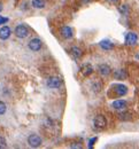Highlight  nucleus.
<instances>
[{
  "instance_id": "nucleus-1",
  "label": "nucleus",
  "mask_w": 139,
  "mask_h": 149,
  "mask_svg": "<svg viewBox=\"0 0 139 149\" xmlns=\"http://www.w3.org/2000/svg\"><path fill=\"white\" fill-rule=\"evenodd\" d=\"M14 35L19 38V39H24V38H27L30 35V29H29V26H28L27 24L20 23V24H17V25L15 26V29H14Z\"/></svg>"
},
{
  "instance_id": "nucleus-2",
  "label": "nucleus",
  "mask_w": 139,
  "mask_h": 149,
  "mask_svg": "<svg viewBox=\"0 0 139 149\" xmlns=\"http://www.w3.org/2000/svg\"><path fill=\"white\" fill-rule=\"evenodd\" d=\"M107 126V119L103 115H97L93 119V127L96 130L101 131Z\"/></svg>"
},
{
  "instance_id": "nucleus-3",
  "label": "nucleus",
  "mask_w": 139,
  "mask_h": 149,
  "mask_svg": "<svg viewBox=\"0 0 139 149\" xmlns=\"http://www.w3.org/2000/svg\"><path fill=\"white\" fill-rule=\"evenodd\" d=\"M41 47H43V41L40 40L39 38L35 37L28 41V48L31 52H35V53L36 52H39L40 49H41Z\"/></svg>"
},
{
  "instance_id": "nucleus-4",
  "label": "nucleus",
  "mask_w": 139,
  "mask_h": 149,
  "mask_svg": "<svg viewBox=\"0 0 139 149\" xmlns=\"http://www.w3.org/2000/svg\"><path fill=\"white\" fill-rule=\"evenodd\" d=\"M62 85V79L60 77H50L47 80H46V86L50 88V90H58L61 87Z\"/></svg>"
},
{
  "instance_id": "nucleus-5",
  "label": "nucleus",
  "mask_w": 139,
  "mask_h": 149,
  "mask_svg": "<svg viewBox=\"0 0 139 149\" xmlns=\"http://www.w3.org/2000/svg\"><path fill=\"white\" fill-rule=\"evenodd\" d=\"M27 141H28V145L30 146V147H32V148H38L40 145H41V138H40L38 134H30L29 136H28V139H27Z\"/></svg>"
},
{
  "instance_id": "nucleus-6",
  "label": "nucleus",
  "mask_w": 139,
  "mask_h": 149,
  "mask_svg": "<svg viewBox=\"0 0 139 149\" xmlns=\"http://www.w3.org/2000/svg\"><path fill=\"white\" fill-rule=\"evenodd\" d=\"M112 90L114 91V93L116 96H119V97H122V96H125L126 94H128V87L125 86V85H123V84H114L113 86H112Z\"/></svg>"
},
{
  "instance_id": "nucleus-7",
  "label": "nucleus",
  "mask_w": 139,
  "mask_h": 149,
  "mask_svg": "<svg viewBox=\"0 0 139 149\" xmlns=\"http://www.w3.org/2000/svg\"><path fill=\"white\" fill-rule=\"evenodd\" d=\"M60 36L63 38V39H71V38L74 37V30H73V28L71 26H69V25H64V26H62L61 29H60Z\"/></svg>"
},
{
  "instance_id": "nucleus-8",
  "label": "nucleus",
  "mask_w": 139,
  "mask_h": 149,
  "mask_svg": "<svg viewBox=\"0 0 139 149\" xmlns=\"http://www.w3.org/2000/svg\"><path fill=\"white\" fill-rule=\"evenodd\" d=\"M125 44L128 46H136L138 44V35L135 32H128L125 36Z\"/></svg>"
},
{
  "instance_id": "nucleus-9",
  "label": "nucleus",
  "mask_w": 139,
  "mask_h": 149,
  "mask_svg": "<svg viewBox=\"0 0 139 149\" xmlns=\"http://www.w3.org/2000/svg\"><path fill=\"white\" fill-rule=\"evenodd\" d=\"M12 36V29L7 25H3L0 28V40L5 41L7 39H9V37Z\"/></svg>"
},
{
  "instance_id": "nucleus-10",
  "label": "nucleus",
  "mask_w": 139,
  "mask_h": 149,
  "mask_svg": "<svg viewBox=\"0 0 139 149\" xmlns=\"http://www.w3.org/2000/svg\"><path fill=\"white\" fill-rule=\"evenodd\" d=\"M112 108L113 109H116V110H124L126 107H128V102L125 100H115L114 102H112Z\"/></svg>"
},
{
  "instance_id": "nucleus-11",
  "label": "nucleus",
  "mask_w": 139,
  "mask_h": 149,
  "mask_svg": "<svg viewBox=\"0 0 139 149\" xmlns=\"http://www.w3.org/2000/svg\"><path fill=\"white\" fill-rule=\"evenodd\" d=\"M98 71H99V74H101L102 77H107V76H109V74H112V68H110L108 64L102 63V64H99Z\"/></svg>"
},
{
  "instance_id": "nucleus-12",
  "label": "nucleus",
  "mask_w": 139,
  "mask_h": 149,
  "mask_svg": "<svg viewBox=\"0 0 139 149\" xmlns=\"http://www.w3.org/2000/svg\"><path fill=\"white\" fill-rule=\"evenodd\" d=\"M80 72L83 74V77H89L90 74H92V72H93V67L90 63H86V64H84L82 67Z\"/></svg>"
},
{
  "instance_id": "nucleus-13",
  "label": "nucleus",
  "mask_w": 139,
  "mask_h": 149,
  "mask_svg": "<svg viewBox=\"0 0 139 149\" xmlns=\"http://www.w3.org/2000/svg\"><path fill=\"white\" fill-rule=\"evenodd\" d=\"M70 54L73 55V57H74L75 60H78L80 56L83 55V52H82V49H80V47L73 46V47L70 48Z\"/></svg>"
},
{
  "instance_id": "nucleus-14",
  "label": "nucleus",
  "mask_w": 139,
  "mask_h": 149,
  "mask_svg": "<svg viewBox=\"0 0 139 149\" xmlns=\"http://www.w3.org/2000/svg\"><path fill=\"white\" fill-rule=\"evenodd\" d=\"M31 6L35 9H43L46 7V1L45 0H31Z\"/></svg>"
},
{
  "instance_id": "nucleus-15",
  "label": "nucleus",
  "mask_w": 139,
  "mask_h": 149,
  "mask_svg": "<svg viewBox=\"0 0 139 149\" xmlns=\"http://www.w3.org/2000/svg\"><path fill=\"white\" fill-rule=\"evenodd\" d=\"M100 47L102 48V49H105V51H110L113 47H114V45H113V42H110L109 40H107V39H105V40H101L99 42Z\"/></svg>"
},
{
  "instance_id": "nucleus-16",
  "label": "nucleus",
  "mask_w": 139,
  "mask_h": 149,
  "mask_svg": "<svg viewBox=\"0 0 139 149\" xmlns=\"http://www.w3.org/2000/svg\"><path fill=\"white\" fill-rule=\"evenodd\" d=\"M114 77H115L116 79H119V80H123V79L126 78V72H125V70H123V69H117V70H115V72H114Z\"/></svg>"
},
{
  "instance_id": "nucleus-17",
  "label": "nucleus",
  "mask_w": 139,
  "mask_h": 149,
  "mask_svg": "<svg viewBox=\"0 0 139 149\" xmlns=\"http://www.w3.org/2000/svg\"><path fill=\"white\" fill-rule=\"evenodd\" d=\"M101 88H102L101 81L96 80V81H93V83L91 84V90H92V92H94V93H99L100 91H101Z\"/></svg>"
},
{
  "instance_id": "nucleus-18",
  "label": "nucleus",
  "mask_w": 139,
  "mask_h": 149,
  "mask_svg": "<svg viewBox=\"0 0 139 149\" xmlns=\"http://www.w3.org/2000/svg\"><path fill=\"white\" fill-rule=\"evenodd\" d=\"M119 12L122 15H126L128 12H129V7H128L126 5H121L119 7Z\"/></svg>"
},
{
  "instance_id": "nucleus-19",
  "label": "nucleus",
  "mask_w": 139,
  "mask_h": 149,
  "mask_svg": "<svg viewBox=\"0 0 139 149\" xmlns=\"http://www.w3.org/2000/svg\"><path fill=\"white\" fill-rule=\"evenodd\" d=\"M6 111H7V106H6V103H5L3 101H0V116L5 115Z\"/></svg>"
},
{
  "instance_id": "nucleus-20",
  "label": "nucleus",
  "mask_w": 139,
  "mask_h": 149,
  "mask_svg": "<svg viewBox=\"0 0 139 149\" xmlns=\"http://www.w3.org/2000/svg\"><path fill=\"white\" fill-rule=\"evenodd\" d=\"M1 148H6V140L3 136L0 135V149Z\"/></svg>"
},
{
  "instance_id": "nucleus-21",
  "label": "nucleus",
  "mask_w": 139,
  "mask_h": 149,
  "mask_svg": "<svg viewBox=\"0 0 139 149\" xmlns=\"http://www.w3.org/2000/svg\"><path fill=\"white\" fill-rule=\"evenodd\" d=\"M96 141H97V138H92V139H91V140L89 141V148H92Z\"/></svg>"
},
{
  "instance_id": "nucleus-22",
  "label": "nucleus",
  "mask_w": 139,
  "mask_h": 149,
  "mask_svg": "<svg viewBox=\"0 0 139 149\" xmlns=\"http://www.w3.org/2000/svg\"><path fill=\"white\" fill-rule=\"evenodd\" d=\"M7 22H8V19L0 16V25H1V24H5V23H7Z\"/></svg>"
},
{
  "instance_id": "nucleus-23",
  "label": "nucleus",
  "mask_w": 139,
  "mask_h": 149,
  "mask_svg": "<svg viewBox=\"0 0 139 149\" xmlns=\"http://www.w3.org/2000/svg\"><path fill=\"white\" fill-rule=\"evenodd\" d=\"M70 148H82L80 145H70Z\"/></svg>"
},
{
  "instance_id": "nucleus-24",
  "label": "nucleus",
  "mask_w": 139,
  "mask_h": 149,
  "mask_svg": "<svg viewBox=\"0 0 139 149\" xmlns=\"http://www.w3.org/2000/svg\"><path fill=\"white\" fill-rule=\"evenodd\" d=\"M83 3H90V2H92V0H80Z\"/></svg>"
},
{
  "instance_id": "nucleus-25",
  "label": "nucleus",
  "mask_w": 139,
  "mask_h": 149,
  "mask_svg": "<svg viewBox=\"0 0 139 149\" xmlns=\"http://www.w3.org/2000/svg\"><path fill=\"white\" fill-rule=\"evenodd\" d=\"M2 10H3V5H2V2L0 1V13H1Z\"/></svg>"
},
{
  "instance_id": "nucleus-26",
  "label": "nucleus",
  "mask_w": 139,
  "mask_h": 149,
  "mask_svg": "<svg viewBox=\"0 0 139 149\" xmlns=\"http://www.w3.org/2000/svg\"><path fill=\"white\" fill-rule=\"evenodd\" d=\"M108 1H110V2H114V3H115V2H117V1H119V0H108Z\"/></svg>"
}]
</instances>
